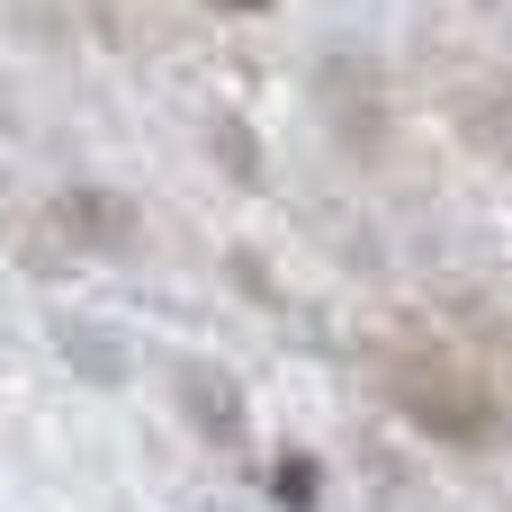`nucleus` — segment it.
Wrapping results in <instances>:
<instances>
[{"instance_id":"nucleus-1","label":"nucleus","mask_w":512,"mask_h":512,"mask_svg":"<svg viewBox=\"0 0 512 512\" xmlns=\"http://www.w3.org/2000/svg\"><path fill=\"white\" fill-rule=\"evenodd\" d=\"M279 495H288V504H315V468L288 459V468H279Z\"/></svg>"},{"instance_id":"nucleus-2","label":"nucleus","mask_w":512,"mask_h":512,"mask_svg":"<svg viewBox=\"0 0 512 512\" xmlns=\"http://www.w3.org/2000/svg\"><path fill=\"white\" fill-rule=\"evenodd\" d=\"M234 9H252V0H234Z\"/></svg>"}]
</instances>
